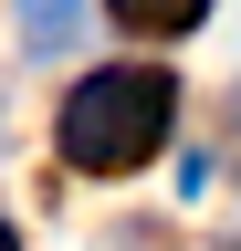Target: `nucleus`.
<instances>
[{
	"label": "nucleus",
	"instance_id": "1",
	"mask_svg": "<svg viewBox=\"0 0 241 251\" xmlns=\"http://www.w3.org/2000/svg\"><path fill=\"white\" fill-rule=\"evenodd\" d=\"M168 126H178V74H158V63H105V74H84L63 94L53 147L84 178H126V168H147L168 147Z\"/></svg>",
	"mask_w": 241,
	"mask_h": 251
},
{
	"label": "nucleus",
	"instance_id": "2",
	"mask_svg": "<svg viewBox=\"0 0 241 251\" xmlns=\"http://www.w3.org/2000/svg\"><path fill=\"white\" fill-rule=\"evenodd\" d=\"M115 31H136V42H189V31L210 21V0H105Z\"/></svg>",
	"mask_w": 241,
	"mask_h": 251
},
{
	"label": "nucleus",
	"instance_id": "3",
	"mask_svg": "<svg viewBox=\"0 0 241 251\" xmlns=\"http://www.w3.org/2000/svg\"><path fill=\"white\" fill-rule=\"evenodd\" d=\"M74 31H84V0H21V42L32 52H63Z\"/></svg>",
	"mask_w": 241,
	"mask_h": 251
},
{
	"label": "nucleus",
	"instance_id": "4",
	"mask_svg": "<svg viewBox=\"0 0 241 251\" xmlns=\"http://www.w3.org/2000/svg\"><path fill=\"white\" fill-rule=\"evenodd\" d=\"M220 157H231V178H241V84H231V115H220Z\"/></svg>",
	"mask_w": 241,
	"mask_h": 251
},
{
	"label": "nucleus",
	"instance_id": "5",
	"mask_svg": "<svg viewBox=\"0 0 241 251\" xmlns=\"http://www.w3.org/2000/svg\"><path fill=\"white\" fill-rule=\"evenodd\" d=\"M0 251H21V241H11V220H0Z\"/></svg>",
	"mask_w": 241,
	"mask_h": 251
}]
</instances>
